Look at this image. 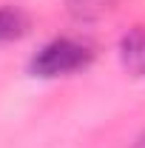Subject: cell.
<instances>
[{
  "label": "cell",
  "mask_w": 145,
  "mask_h": 148,
  "mask_svg": "<svg viewBox=\"0 0 145 148\" xmlns=\"http://www.w3.org/2000/svg\"><path fill=\"white\" fill-rule=\"evenodd\" d=\"M91 51L85 43L80 40H71V37H57L51 43H46L29 63V71L34 77H43V80H51V77H66V74H74L80 69H85L91 63Z\"/></svg>",
  "instance_id": "6da1fadb"
},
{
  "label": "cell",
  "mask_w": 145,
  "mask_h": 148,
  "mask_svg": "<svg viewBox=\"0 0 145 148\" xmlns=\"http://www.w3.org/2000/svg\"><path fill=\"white\" fill-rule=\"evenodd\" d=\"M29 32V17L20 9H0V43L17 40Z\"/></svg>",
  "instance_id": "3957f363"
},
{
  "label": "cell",
  "mask_w": 145,
  "mask_h": 148,
  "mask_svg": "<svg viewBox=\"0 0 145 148\" xmlns=\"http://www.w3.org/2000/svg\"><path fill=\"white\" fill-rule=\"evenodd\" d=\"M120 63L131 77L145 80V26H134L120 37Z\"/></svg>",
  "instance_id": "7a4b0ae2"
}]
</instances>
